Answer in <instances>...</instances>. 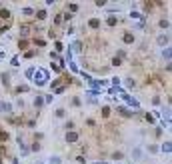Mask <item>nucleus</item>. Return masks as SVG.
<instances>
[{
    "label": "nucleus",
    "mask_w": 172,
    "mask_h": 164,
    "mask_svg": "<svg viewBox=\"0 0 172 164\" xmlns=\"http://www.w3.org/2000/svg\"><path fill=\"white\" fill-rule=\"evenodd\" d=\"M48 80H50V74H48L46 68H36V70H34L32 84H36V86H46Z\"/></svg>",
    "instance_id": "obj_1"
},
{
    "label": "nucleus",
    "mask_w": 172,
    "mask_h": 164,
    "mask_svg": "<svg viewBox=\"0 0 172 164\" xmlns=\"http://www.w3.org/2000/svg\"><path fill=\"white\" fill-rule=\"evenodd\" d=\"M120 96H122V100H124V102H126L128 106H130V108H134V110H138V108H140V102H138L136 98H134V96H130L128 92L122 90V92H120Z\"/></svg>",
    "instance_id": "obj_2"
},
{
    "label": "nucleus",
    "mask_w": 172,
    "mask_h": 164,
    "mask_svg": "<svg viewBox=\"0 0 172 164\" xmlns=\"http://www.w3.org/2000/svg\"><path fill=\"white\" fill-rule=\"evenodd\" d=\"M168 42H170V36H168V34H162V36L156 38V44L162 46V48H168Z\"/></svg>",
    "instance_id": "obj_3"
},
{
    "label": "nucleus",
    "mask_w": 172,
    "mask_h": 164,
    "mask_svg": "<svg viewBox=\"0 0 172 164\" xmlns=\"http://www.w3.org/2000/svg\"><path fill=\"white\" fill-rule=\"evenodd\" d=\"M32 30H34V28L30 26V24H22V26H20V36H24V38H26V36L32 34Z\"/></svg>",
    "instance_id": "obj_4"
},
{
    "label": "nucleus",
    "mask_w": 172,
    "mask_h": 164,
    "mask_svg": "<svg viewBox=\"0 0 172 164\" xmlns=\"http://www.w3.org/2000/svg\"><path fill=\"white\" fill-rule=\"evenodd\" d=\"M116 112H118V114H122L124 118H130V116H132V112L128 110L126 106H116Z\"/></svg>",
    "instance_id": "obj_5"
},
{
    "label": "nucleus",
    "mask_w": 172,
    "mask_h": 164,
    "mask_svg": "<svg viewBox=\"0 0 172 164\" xmlns=\"http://www.w3.org/2000/svg\"><path fill=\"white\" fill-rule=\"evenodd\" d=\"M66 142H78V138H80V134L78 132H66Z\"/></svg>",
    "instance_id": "obj_6"
},
{
    "label": "nucleus",
    "mask_w": 172,
    "mask_h": 164,
    "mask_svg": "<svg viewBox=\"0 0 172 164\" xmlns=\"http://www.w3.org/2000/svg\"><path fill=\"white\" fill-rule=\"evenodd\" d=\"M158 148L164 152V154H170V150H172V142H170V140H166V142H162V146H158Z\"/></svg>",
    "instance_id": "obj_7"
},
{
    "label": "nucleus",
    "mask_w": 172,
    "mask_h": 164,
    "mask_svg": "<svg viewBox=\"0 0 172 164\" xmlns=\"http://www.w3.org/2000/svg\"><path fill=\"white\" fill-rule=\"evenodd\" d=\"M0 112H6V114H10V112H12V106L8 104V102H2V100H0Z\"/></svg>",
    "instance_id": "obj_8"
},
{
    "label": "nucleus",
    "mask_w": 172,
    "mask_h": 164,
    "mask_svg": "<svg viewBox=\"0 0 172 164\" xmlns=\"http://www.w3.org/2000/svg\"><path fill=\"white\" fill-rule=\"evenodd\" d=\"M130 18L140 20V22H142V20H144V14H142V12H138V10H130Z\"/></svg>",
    "instance_id": "obj_9"
},
{
    "label": "nucleus",
    "mask_w": 172,
    "mask_h": 164,
    "mask_svg": "<svg viewBox=\"0 0 172 164\" xmlns=\"http://www.w3.org/2000/svg\"><path fill=\"white\" fill-rule=\"evenodd\" d=\"M88 26L92 28V30H98V28H100V20L98 18H90V20H88Z\"/></svg>",
    "instance_id": "obj_10"
},
{
    "label": "nucleus",
    "mask_w": 172,
    "mask_h": 164,
    "mask_svg": "<svg viewBox=\"0 0 172 164\" xmlns=\"http://www.w3.org/2000/svg\"><path fill=\"white\" fill-rule=\"evenodd\" d=\"M48 164H62V156H58V154H52V156L48 158Z\"/></svg>",
    "instance_id": "obj_11"
},
{
    "label": "nucleus",
    "mask_w": 172,
    "mask_h": 164,
    "mask_svg": "<svg viewBox=\"0 0 172 164\" xmlns=\"http://www.w3.org/2000/svg\"><path fill=\"white\" fill-rule=\"evenodd\" d=\"M34 16H36L38 20H44V18L48 16V12L44 10V8H42V10H34Z\"/></svg>",
    "instance_id": "obj_12"
},
{
    "label": "nucleus",
    "mask_w": 172,
    "mask_h": 164,
    "mask_svg": "<svg viewBox=\"0 0 172 164\" xmlns=\"http://www.w3.org/2000/svg\"><path fill=\"white\" fill-rule=\"evenodd\" d=\"M122 40H124V44H132V42H134V34L132 32H126L124 36H122Z\"/></svg>",
    "instance_id": "obj_13"
},
{
    "label": "nucleus",
    "mask_w": 172,
    "mask_h": 164,
    "mask_svg": "<svg viewBox=\"0 0 172 164\" xmlns=\"http://www.w3.org/2000/svg\"><path fill=\"white\" fill-rule=\"evenodd\" d=\"M106 22H108V26H116V24H118V18H116L114 14H110V16L106 18Z\"/></svg>",
    "instance_id": "obj_14"
},
{
    "label": "nucleus",
    "mask_w": 172,
    "mask_h": 164,
    "mask_svg": "<svg viewBox=\"0 0 172 164\" xmlns=\"http://www.w3.org/2000/svg\"><path fill=\"white\" fill-rule=\"evenodd\" d=\"M124 86H126V88H136V80H134V78H126Z\"/></svg>",
    "instance_id": "obj_15"
},
{
    "label": "nucleus",
    "mask_w": 172,
    "mask_h": 164,
    "mask_svg": "<svg viewBox=\"0 0 172 164\" xmlns=\"http://www.w3.org/2000/svg\"><path fill=\"white\" fill-rule=\"evenodd\" d=\"M14 90L18 92V94H22V92H28V90H30V86H26V84H20V86H16Z\"/></svg>",
    "instance_id": "obj_16"
},
{
    "label": "nucleus",
    "mask_w": 172,
    "mask_h": 164,
    "mask_svg": "<svg viewBox=\"0 0 172 164\" xmlns=\"http://www.w3.org/2000/svg\"><path fill=\"white\" fill-rule=\"evenodd\" d=\"M32 104H34V108H40V106L44 104V98H42V96H36V98H34V102H32Z\"/></svg>",
    "instance_id": "obj_17"
},
{
    "label": "nucleus",
    "mask_w": 172,
    "mask_h": 164,
    "mask_svg": "<svg viewBox=\"0 0 172 164\" xmlns=\"http://www.w3.org/2000/svg\"><path fill=\"white\" fill-rule=\"evenodd\" d=\"M34 70H36L34 66H30V68H26V72H24V76H26L28 80H32V76H34Z\"/></svg>",
    "instance_id": "obj_18"
},
{
    "label": "nucleus",
    "mask_w": 172,
    "mask_h": 164,
    "mask_svg": "<svg viewBox=\"0 0 172 164\" xmlns=\"http://www.w3.org/2000/svg\"><path fill=\"white\" fill-rule=\"evenodd\" d=\"M54 116H56V118H64V116H66V110H64V108H56Z\"/></svg>",
    "instance_id": "obj_19"
},
{
    "label": "nucleus",
    "mask_w": 172,
    "mask_h": 164,
    "mask_svg": "<svg viewBox=\"0 0 172 164\" xmlns=\"http://www.w3.org/2000/svg\"><path fill=\"white\" fill-rule=\"evenodd\" d=\"M68 64H70V70H72L74 74H78V72H80V68H78V64H76V62H74V60H70V62H68Z\"/></svg>",
    "instance_id": "obj_20"
},
{
    "label": "nucleus",
    "mask_w": 172,
    "mask_h": 164,
    "mask_svg": "<svg viewBox=\"0 0 172 164\" xmlns=\"http://www.w3.org/2000/svg\"><path fill=\"white\" fill-rule=\"evenodd\" d=\"M148 152H150V154H158L160 148H158L156 144H148Z\"/></svg>",
    "instance_id": "obj_21"
},
{
    "label": "nucleus",
    "mask_w": 172,
    "mask_h": 164,
    "mask_svg": "<svg viewBox=\"0 0 172 164\" xmlns=\"http://www.w3.org/2000/svg\"><path fill=\"white\" fill-rule=\"evenodd\" d=\"M70 48H74L76 52H82V42H80V40H76V42H74V44L70 46Z\"/></svg>",
    "instance_id": "obj_22"
},
{
    "label": "nucleus",
    "mask_w": 172,
    "mask_h": 164,
    "mask_svg": "<svg viewBox=\"0 0 172 164\" xmlns=\"http://www.w3.org/2000/svg\"><path fill=\"white\" fill-rule=\"evenodd\" d=\"M0 18H10V10H6V8H2V10H0Z\"/></svg>",
    "instance_id": "obj_23"
},
{
    "label": "nucleus",
    "mask_w": 172,
    "mask_h": 164,
    "mask_svg": "<svg viewBox=\"0 0 172 164\" xmlns=\"http://www.w3.org/2000/svg\"><path fill=\"white\" fill-rule=\"evenodd\" d=\"M110 106H102V116H104V118H108V116H110Z\"/></svg>",
    "instance_id": "obj_24"
},
{
    "label": "nucleus",
    "mask_w": 172,
    "mask_h": 164,
    "mask_svg": "<svg viewBox=\"0 0 172 164\" xmlns=\"http://www.w3.org/2000/svg\"><path fill=\"white\" fill-rule=\"evenodd\" d=\"M2 84H4V86H8V84H10V74H2Z\"/></svg>",
    "instance_id": "obj_25"
},
{
    "label": "nucleus",
    "mask_w": 172,
    "mask_h": 164,
    "mask_svg": "<svg viewBox=\"0 0 172 164\" xmlns=\"http://www.w3.org/2000/svg\"><path fill=\"white\" fill-rule=\"evenodd\" d=\"M42 98H44L46 104H52V102H54V94H46V96H42Z\"/></svg>",
    "instance_id": "obj_26"
},
{
    "label": "nucleus",
    "mask_w": 172,
    "mask_h": 164,
    "mask_svg": "<svg viewBox=\"0 0 172 164\" xmlns=\"http://www.w3.org/2000/svg\"><path fill=\"white\" fill-rule=\"evenodd\" d=\"M26 46H28V38H22V40H18V48H22V50H24Z\"/></svg>",
    "instance_id": "obj_27"
},
{
    "label": "nucleus",
    "mask_w": 172,
    "mask_h": 164,
    "mask_svg": "<svg viewBox=\"0 0 172 164\" xmlns=\"http://www.w3.org/2000/svg\"><path fill=\"white\" fill-rule=\"evenodd\" d=\"M20 12L24 14V16H32V14H34V10H32V8H22Z\"/></svg>",
    "instance_id": "obj_28"
},
{
    "label": "nucleus",
    "mask_w": 172,
    "mask_h": 164,
    "mask_svg": "<svg viewBox=\"0 0 172 164\" xmlns=\"http://www.w3.org/2000/svg\"><path fill=\"white\" fill-rule=\"evenodd\" d=\"M68 8H70V12H78V4H76V2H70Z\"/></svg>",
    "instance_id": "obj_29"
},
{
    "label": "nucleus",
    "mask_w": 172,
    "mask_h": 164,
    "mask_svg": "<svg viewBox=\"0 0 172 164\" xmlns=\"http://www.w3.org/2000/svg\"><path fill=\"white\" fill-rule=\"evenodd\" d=\"M158 26H160V28H168V26H170V22H168V20H164V18H162V20H160V22H158Z\"/></svg>",
    "instance_id": "obj_30"
},
{
    "label": "nucleus",
    "mask_w": 172,
    "mask_h": 164,
    "mask_svg": "<svg viewBox=\"0 0 172 164\" xmlns=\"http://www.w3.org/2000/svg\"><path fill=\"white\" fill-rule=\"evenodd\" d=\"M28 150H32V152H38V150H42V148H40V144H38V142H34V144L30 146Z\"/></svg>",
    "instance_id": "obj_31"
},
{
    "label": "nucleus",
    "mask_w": 172,
    "mask_h": 164,
    "mask_svg": "<svg viewBox=\"0 0 172 164\" xmlns=\"http://www.w3.org/2000/svg\"><path fill=\"white\" fill-rule=\"evenodd\" d=\"M116 58H126V50H116Z\"/></svg>",
    "instance_id": "obj_32"
},
{
    "label": "nucleus",
    "mask_w": 172,
    "mask_h": 164,
    "mask_svg": "<svg viewBox=\"0 0 172 164\" xmlns=\"http://www.w3.org/2000/svg\"><path fill=\"white\" fill-rule=\"evenodd\" d=\"M62 22H64V20H62V14H58V16H56V18H54V24H56V26H60V24H62Z\"/></svg>",
    "instance_id": "obj_33"
},
{
    "label": "nucleus",
    "mask_w": 172,
    "mask_h": 164,
    "mask_svg": "<svg viewBox=\"0 0 172 164\" xmlns=\"http://www.w3.org/2000/svg\"><path fill=\"white\" fill-rule=\"evenodd\" d=\"M162 56H164L166 60H170V48H164V50H162Z\"/></svg>",
    "instance_id": "obj_34"
},
{
    "label": "nucleus",
    "mask_w": 172,
    "mask_h": 164,
    "mask_svg": "<svg viewBox=\"0 0 172 164\" xmlns=\"http://www.w3.org/2000/svg\"><path fill=\"white\" fill-rule=\"evenodd\" d=\"M112 158H114V160H122V158H124V154H122V152H114Z\"/></svg>",
    "instance_id": "obj_35"
},
{
    "label": "nucleus",
    "mask_w": 172,
    "mask_h": 164,
    "mask_svg": "<svg viewBox=\"0 0 172 164\" xmlns=\"http://www.w3.org/2000/svg\"><path fill=\"white\" fill-rule=\"evenodd\" d=\"M10 64H12V66H18V64H20V56H14V58L10 60Z\"/></svg>",
    "instance_id": "obj_36"
},
{
    "label": "nucleus",
    "mask_w": 172,
    "mask_h": 164,
    "mask_svg": "<svg viewBox=\"0 0 172 164\" xmlns=\"http://www.w3.org/2000/svg\"><path fill=\"white\" fill-rule=\"evenodd\" d=\"M34 44H36V46H44V44H46V42H44V40H42V38H34Z\"/></svg>",
    "instance_id": "obj_37"
},
{
    "label": "nucleus",
    "mask_w": 172,
    "mask_h": 164,
    "mask_svg": "<svg viewBox=\"0 0 172 164\" xmlns=\"http://www.w3.org/2000/svg\"><path fill=\"white\" fill-rule=\"evenodd\" d=\"M34 54H36L34 50H26V52H24V58H32Z\"/></svg>",
    "instance_id": "obj_38"
},
{
    "label": "nucleus",
    "mask_w": 172,
    "mask_h": 164,
    "mask_svg": "<svg viewBox=\"0 0 172 164\" xmlns=\"http://www.w3.org/2000/svg\"><path fill=\"white\" fill-rule=\"evenodd\" d=\"M94 4H96V6H98V8H102V6H104V4H108V2H106V0H96Z\"/></svg>",
    "instance_id": "obj_39"
},
{
    "label": "nucleus",
    "mask_w": 172,
    "mask_h": 164,
    "mask_svg": "<svg viewBox=\"0 0 172 164\" xmlns=\"http://www.w3.org/2000/svg\"><path fill=\"white\" fill-rule=\"evenodd\" d=\"M120 64H122V60L114 56V58H112V66H120Z\"/></svg>",
    "instance_id": "obj_40"
},
{
    "label": "nucleus",
    "mask_w": 172,
    "mask_h": 164,
    "mask_svg": "<svg viewBox=\"0 0 172 164\" xmlns=\"http://www.w3.org/2000/svg\"><path fill=\"white\" fill-rule=\"evenodd\" d=\"M62 20H72V14H70V12H64V14H62Z\"/></svg>",
    "instance_id": "obj_41"
},
{
    "label": "nucleus",
    "mask_w": 172,
    "mask_h": 164,
    "mask_svg": "<svg viewBox=\"0 0 172 164\" xmlns=\"http://www.w3.org/2000/svg\"><path fill=\"white\" fill-rule=\"evenodd\" d=\"M134 158H142V150H140V148L134 150Z\"/></svg>",
    "instance_id": "obj_42"
},
{
    "label": "nucleus",
    "mask_w": 172,
    "mask_h": 164,
    "mask_svg": "<svg viewBox=\"0 0 172 164\" xmlns=\"http://www.w3.org/2000/svg\"><path fill=\"white\" fill-rule=\"evenodd\" d=\"M76 162L78 164H86V158L84 156H76Z\"/></svg>",
    "instance_id": "obj_43"
},
{
    "label": "nucleus",
    "mask_w": 172,
    "mask_h": 164,
    "mask_svg": "<svg viewBox=\"0 0 172 164\" xmlns=\"http://www.w3.org/2000/svg\"><path fill=\"white\" fill-rule=\"evenodd\" d=\"M54 48H56V50H64V46H62V42H56V44H54Z\"/></svg>",
    "instance_id": "obj_44"
},
{
    "label": "nucleus",
    "mask_w": 172,
    "mask_h": 164,
    "mask_svg": "<svg viewBox=\"0 0 172 164\" xmlns=\"http://www.w3.org/2000/svg\"><path fill=\"white\" fill-rule=\"evenodd\" d=\"M0 140H8V132H0Z\"/></svg>",
    "instance_id": "obj_45"
},
{
    "label": "nucleus",
    "mask_w": 172,
    "mask_h": 164,
    "mask_svg": "<svg viewBox=\"0 0 172 164\" xmlns=\"http://www.w3.org/2000/svg\"><path fill=\"white\" fill-rule=\"evenodd\" d=\"M80 74H82V78H84V80H88V82L92 80V78H90V74H86V72H80Z\"/></svg>",
    "instance_id": "obj_46"
},
{
    "label": "nucleus",
    "mask_w": 172,
    "mask_h": 164,
    "mask_svg": "<svg viewBox=\"0 0 172 164\" xmlns=\"http://www.w3.org/2000/svg\"><path fill=\"white\" fill-rule=\"evenodd\" d=\"M146 120H148V122H154V116H152V114H150V112L146 114Z\"/></svg>",
    "instance_id": "obj_47"
},
{
    "label": "nucleus",
    "mask_w": 172,
    "mask_h": 164,
    "mask_svg": "<svg viewBox=\"0 0 172 164\" xmlns=\"http://www.w3.org/2000/svg\"><path fill=\"white\" fill-rule=\"evenodd\" d=\"M48 38H56V32H54V30H48Z\"/></svg>",
    "instance_id": "obj_48"
},
{
    "label": "nucleus",
    "mask_w": 172,
    "mask_h": 164,
    "mask_svg": "<svg viewBox=\"0 0 172 164\" xmlns=\"http://www.w3.org/2000/svg\"><path fill=\"white\" fill-rule=\"evenodd\" d=\"M72 106H80V98H72Z\"/></svg>",
    "instance_id": "obj_49"
},
{
    "label": "nucleus",
    "mask_w": 172,
    "mask_h": 164,
    "mask_svg": "<svg viewBox=\"0 0 172 164\" xmlns=\"http://www.w3.org/2000/svg\"><path fill=\"white\" fill-rule=\"evenodd\" d=\"M96 164H108V162H96Z\"/></svg>",
    "instance_id": "obj_50"
},
{
    "label": "nucleus",
    "mask_w": 172,
    "mask_h": 164,
    "mask_svg": "<svg viewBox=\"0 0 172 164\" xmlns=\"http://www.w3.org/2000/svg\"><path fill=\"white\" fill-rule=\"evenodd\" d=\"M36 164H44V162H36Z\"/></svg>",
    "instance_id": "obj_51"
},
{
    "label": "nucleus",
    "mask_w": 172,
    "mask_h": 164,
    "mask_svg": "<svg viewBox=\"0 0 172 164\" xmlns=\"http://www.w3.org/2000/svg\"><path fill=\"white\" fill-rule=\"evenodd\" d=\"M0 164H2V158H0Z\"/></svg>",
    "instance_id": "obj_52"
},
{
    "label": "nucleus",
    "mask_w": 172,
    "mask_h": 164,
    "mask_svg": "<svg viewBox=\"0 0 172 164\" xmlns=\"http://www.w3.org/2000/svg\"><path fill=\"white\" fill-rule=\"evenodd\" d=\"M0 46H2V44H0Z\"/></svg>",
    "instance_id": "obj_53"
}]
</instances>
